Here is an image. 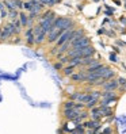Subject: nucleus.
<instances>
[{
    "label": "nucleus",
    "instance_id": "f257e3e1",
    "mask_svg": "<svg viewBox=\"0 0 126 134\" xmlns=\"http://www.w3.org/2000/svg\"><path fill=\"white\" fill-rule=\"evenodd\" d=\"M76 19L107 62H126V0H65Z\"/></svg>",
    "mask_w": 126,
    "mask_h": 134
},
{
    "label": "nucleus",
    "instance_id": "f03ea898",
    "mask_svg": "<svg viewBox=\"0 0 126 134\" xmlns=\"http://www.w3.org/2000/svg\"><path fill=\"white\" fill-rule=\"evenodd\" d=\"M54 66H56V69H61V68H62V65H61V64H56Z\"/></svg>",
    "mask_w": 126,
    "mask_h": 134
}]
</instances>
